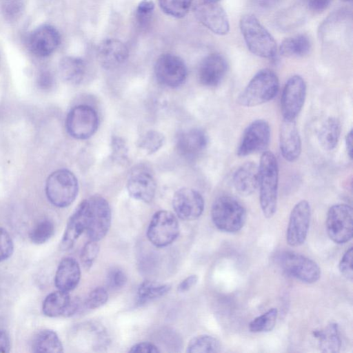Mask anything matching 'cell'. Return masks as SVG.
<instances>
[{
	"mask_svg": "<svg viewBox=\"0 0 353 353\" xmlns=\"http://www.w3.org/2000/svg\"><path fill=\"white\" fill-rule=\"evenodd\" d=\"M54 233L53 223L48 219L39 221L30 232L31 241L37 245L43 244L50 240Z\"/></svg>",
	"mask_w": 353,
	"mask_h": 353,
	"instance_id": "37",
	"label": "cell"
},
{
	"mask_svg": "<svg viewBox=\"0 0 353 353\" xmlns=\"http://www.w3.org/2000/svg\"><path fill=\"white\" fill-rule=\"evenodd\" d=\"M353 210L345 203L331 206L326 218V230L330 239L336 243L342 244L352 237Z\"/></svg>",
	"mask_w": 353,
	"mask_h": 353,
	"instance_id": "6",
	"label": "cell"
},
{
	"mask_svg": "<svg viewBox=\"0 0 353 353\" xmlns=\"http://www.w3.org/2000/svg\"><path fill=\"white\" fill-rule=\"evenodd\" d=\"M343 1H345V2H347V1H351L352 0H342Z\"/></svg>",
	"mask_w": 353,
	"mask_h": 353,
	"instance_id": "54",
	"label": "cell"
},
{
	"mask_svg": "<svg viewBox=\"0 0 353 353\" xmlns=\"http://www.w3.org/2000/svg\"><path fill=\"white\" fill-rule=\"evenodd\" d=\"M111 157L119 163H125L128 157V149L123 139L113 137L111 141Z\"/></svg>",
	"mask_w": 353,
	"mask_h": 353,
	"instance_id": "38",
	"label": "cell"
},
{
	"mask_svg": "<svg viewBox=\"0 0 353 353\" xmlns=\"http://www.w3.org/2000/svg\"><path fill=\"white\" fill-rule=\"evenodd\" d=\"M78 191L79 185L76 176L66 169L53 172L46 183L47 198L52 205L58 208L70 205L75 200Z\"/></svg>",
	"mask_w": 353,
	"mask_h": 353,
	"instance_id": "5",
	"label": "cell"
},
{
	"mask_svg": "<svg viewBox=\"0 0 353 353\" xmlns=\"http://www.w3.org/2000/svg\"><path fill=\"white\" fill-rule=\"evenodd\" d=\"M132 353H159L160 350L153 343L150 342H140L134 344L129 350Z\"/></svg>",
	"mask_w": 353,
	"mask_h": 353,
	"instance_id": "46",
	"label": "cell"
},
{
	"mask_svg": "<svg viewBox=\"0 0 353 353\" xmlns=\"http://www.w3.org/2000/svg\"><path fill=\"white\" fill-rule=\"evenodd\" d=\"M179 234V224L176 216L167 210L157 212L147 230L148 240L156 247L163 248L174 242Z\"/></svg>",
	"mask_w": 353,
	"mask_h": 353,
	"instance_id": "8",
	"label": "cell"
},
{
	"mask_svg": "<svg viewBox=\"0 0 353 353\" xmlns=\"http://www.w3.org/2000/svg\"><path fill=\"white\" fill-rule=\"evenodd\" d=\"M89 203L88 225L86 230L90 240L99 241L108 232L112 214L108 202L101 196L88 198Z\"/></svg>",
	"mask_w": 353,
	"mask_h": 353,
	"instance_id": "9",
	"label": "cell"
},
{
	"mask_svg": "<svg viewBox=\"0 0 353 353\" xmlns=\"http://www.w3.org/2000/svg\"><path fill=\"white\" fill-rule=\"evenodd\" d=\"M270 141V128L263 119L252 121L245 129L241 139L237 154L245 157L259 152H264Z\"/></svg>",
	"mask_w": 353,
	"mask_h": 353,
	"instance_id": "12",
	"label": "cell"
},
{
	"mask_svg": "<svg viewBox=\"0 0 353 353\" xmlns=\"http://www.w3.org/2000/svg\"><path fill=\"white\" fill-rule=\"evenodd\" d=\"M311 50V42L305 34H298L285 39L279 47L280 54L286 57H301Z\"/></svg>",
	"mask_w": 353,
	"mask_h": 353,
	"instance_id": "31",
	"label": "cell"
},
{
	"mask_svg": "<svg viewBox=\"0 0 353 353\" xmlns=\"http://www.w3.org/2000/svg\"><path fill=\"white\" fill-rule=\"evenodd\" d=\"M306 84L299 75H294L286 81L281 97L283 119L295 120L301 112L306 97Z\"/></svg>",
	"mask_w": 353,
	"mask_h": 353,
	"instance_id": "11",
	"label": "cell"
},
{
	"mask_svg": "<svg viewBox=\"0 0 353 353\" xmlns=\"http://www.w3.org/2000/svg\"><path fill=\"white\" fill-rule=\"evenodd\" d=\"M172 207L176 216L184 221H193L201 216L204 210V200L196 190L183 188L172 199Z\"/></svg>",
	"mask_w": 353,
	"mask_h": 353,
	"instance_id": "16",
	"label": "cell"
},
{
	"mask_svg": "<svg viewBox=\"0 0 353 353\" xmlns=\"http://www.w3.org/2000/svg\"><path fill=\"white\" fill-rule=\"evenodd\" d=\"M98 123L96 111L89 105H79L68 114L65 126L71 137L77 139H86L94 134Z\"/></svg>",
	"mask_w": 353,
	"mask_h": 353,
	"instance_id": "10",
	"label": "cell"
},
{
	"mask_svg": "<svg viewBox=\"0 0 353 353\" xmlns=\"http://www.w3.org/2000/svg\"><path fill=\"white\" fill-rule=\"evenodd\" d=\"M283 271L288 275L306 283H313L321 276V268L312 259L301 254L285 251L278 258Z\"/></svg>",
	"mask_w": 353,
	"mask_h": 353,
	"instance_id": "7",
	"label": "cell"
},
{
	"mask_svg": "<svg viewBox=\"0 0 353 353\" xmlns=\"http://www.w3.org/2000/svg\"><path fill=\"white\" fill-rule=\"evenodd\" d=\"M79 307L80 301L78 299H72L69 292L58 290L45 298L42 310L48 317L70 316L77 312Z\"/></svg>",
	"mask_w": 353,
	"mask_h": 353,
	"instance_id": "20",
	"label": "cell"
},
{
	"mask_svg": "<svg viewBox=\"0 0 353 353\" xmlns=\"http://www.w3.org/2000/svg\"><path fill=\"white\" fill-rule=\"evenodd\" d=\"M99 252V245L97 241L89 240L83 247L80 259L83 266L89 270L95 259H97Z\"/></svg>",
	"mask_w": 353,
	"mask_h": 353,
	"instance_id": "39",
	"label": "cell"
},
{
	"mask_svg": "<svg viewBox=\"0 0 353 353\" xmlns=\"http://www.w3.org/2000/svg\"><path fill=\"white\" fill-rule=\"evenodd\" d=\"M23 4L22 0H3L1 8L4 17L9 21H14L21 15Z\"/></svg>",
	"mask_w": 353,
	"mask_h": 353,
	"instance_id": "41",
	"label": "cell"
},
{
	"mask_svg": "<svg viewBox=\"0 0 353 353\" xmlns=\"http://www.w3.org/2000/svg\"><path fill=\"white\" fill-rule=\"evenodd\" d=\"M227 70L228 63L225 59L219 54H210L199 65V79L203 85L214 87L222 81Z\"/></svg>",
	"mask_w": 353,
	"mask_h": 353,
	"instance_id": "22",
	"label": "cell"
},
{
	"mask_svg": "<svg viewBox=\"0 0 353 353\" xmlns=\"http://www.w3.org/2000/svg\"><path fill=\"white\" fill-rule=\"evenodd\" d=\"M14 250V243L9 233L0 227V262L11 256Z\"/></svg>",
	"mask_w": 353,
	"mask_h": 353,
	"instance_id": "44",
	"label": "cell"
},
{
	"mask_svg": "<svg viewBox=\"0 0 353 353\" xmlns=\"http://www.w3.org/2000/svg\"><path fill=\"white\" fill-rule=\"evenodd\" d=\"M108 299V294L103 287H97L87 296L84 305L90 310L97 309L103 306Z\"/></svg>",
	"mask_w": 353,
	"mask_h": 353,
	"instance_id": "40",
	"label": "cell"
},
{
	"mask_svg": "<svg viewBox=\"0 0 353 353\" xmlns=\"http://www.w3.org/2000/svg\"><path fill=\"white\" fill-rule=\"evenodd\" d=\"M200 1H202L204 2H208V3H218V1L219 0H200Z\"/></svg>",
	"mask_w": 353,
	"mask_h": 353,
	"instance_id": "53",
	"label": "cell"
},
{
	"mask_svg": "<svg viewBox=\"0 0 353 353\" xmlns=\"http://www.w3.org/2000/svg\"><path fill=\"white\" fill-rule=\"evenodd\" d=\"M97 59L101 65L106 70L114 69L122 65L128 58L127 46L116 39H107L97 48Z\"/></svg>",
	"mask_w": 353,
	"mask_h": 353,
	"instance_id": "21",
	"label": "cell"
},
{
	"mask_svg": "<svg viewBox=\"0 0 353 353\" xmlns=\"http://www.w3.org/2000/svg\"><path fill=\"white\" fill-rule=\"evenodd\" d=\"M32 350L34 352H63V347L57 334L49 329L37 332L32 342Z\"/></svg>",
	"mask_w": 353,
	"mask_h": 353,
	"instance_id": "30",
	"label": "cell"
},
{
	"mask_svg": "<svg viewBox=\"0 0 353 353\" xmlns=\"http://www.w3.org/2000/svg\"><path fill=\"white\" fill-rule=\"evenodd\" d=\"M311 219V208L306 200L298 202L292 208L288 228L286 241L289 245H302L307 237Z\"/></svg>",
	"mask_w": 353,
	"mask_h": 353,
	"instance_id": "14",
	"label": "cell"
},
{
	"mask_svg": "<svg viewBox=\"0 0 353 353\" xmlns=\"http://www.w3.org/2000/svg\"><path fill=\"white\" fill-rule=\"evenodd\" d=\"M10 347V340L8 335L5 331L0 330V352H9Z\"/></svg>",
	"mask_w": 353,
	"mask_h": 353,
	"instance_id": "49",
	"label": "cell"
},
{
	"mask_svg": "<svg viewBox=\"0 0 353 353\" xmlns=\"http://www.w3.org/2000/svg\"><path fill=\"white\" fill-rule=\"evenodd\" d=\"M161 10L168 16L183 18L189 12L192 0H158Z\"/></svg>",
	"mask_w": 353,
	"mask_h": 353,
	"instance_id": "34",
	"label": "cell"
},
{
	"mask_svg": "<svg viewBox=\"0 0 353 353\" xmlns=\"http://www.w3.org/2000/svg\"><path fill=\"white\" fill-rule=\"evenodd\" d=\"M220 350L221 343L218 339L208 334H201L190 341L186 351L189 353H214Z\"/></svg>",
	"mask_w": 353,
	"mask_h": 353,
	"instance_id": "33",
	"label": "cell"
},
{
	"mask_svg": "<svg viewBox=\"0 0 353 353\" xmlns=\"http://www.w3.org/2000/svg\"><path fill=\"white\" fill-rule=\"evenodd\" d=\"M163 134L157 130H149L138 141L139 147L148 154L158 151L164 144Z\"/></svg>",
	"mask_w": 353,
	"mask_h": 353,
	"instance_id": "36",
	"label": "cell"
},
{
	"mask_svg": "<svg viewBox=\"0 0 353 353\" xmlns=\"http://www.w3.org/2000/svg\"><path fill=\"white\" fill-rule=\"evenodd\" d=\"M154 74L161 84L176 88L184 83L188 70L184 61L173 54H163L157 60L154 65Z\"/></svg>",
	"mask_w": 353,
	"mask_h": 353,
	"instance_id": "13",
	"label": "cell"
},
{
	"mask_svg": "<svg viewBox=\"0 0 353 353\" xmlns=\"http://www.w3.org/2000/svg\"><path fill=\"white\" fill-rule=\"evenodd\" d=\"M107 285L112 290L123 288L127 282L125 273L119 268H112L107 274Z\"/></svg>",
	"mask_w": 353,
	"mask_h": 353,
	"instance_id": "42",
	"label": "cell"
},
{
	"mask_svg": "<svg viewBox=\"0 0 353 353\" xmlns=\"http://www.w3.org/2000/svg\"><path fill=\"white\" fill-rule=\"evenodd\" d=\"M312 335L319 343V347L323 352H338L341 346V341L338 325L330 323L323 329L312 331Z\"/></svg>",
	"mask_w": 353,
	"mask_h": 353,
	"instance_id": "28",
	"label": "cell"
},
{
	"mask_svg": "<svg viewBox=\"0 0 353 353\" xmlns=\"http://www.w3.org/2000/svg\"><path fill=\"white\" fill-rule=\"evenodd\" d=\"M61 37L58 30L50 25L37 28L28 39V46L33 54L38 57H47L59 47Z\"/></svg>",
	"mask_w": 353,
	"mask_h": 353,
	"instance_id": "19",
	"label": "cell"
},
{
	"mask_svg": "<svg viewBox=\"0 0 353 353\" xmlns=\"http://www.w3.org/2000/svg\"><path fill=\"white\" fill-rule=\"evenodd\" d=\"M81 279L78 261L72 257H65L59 263L54 277V284L59 290L69 292L77 288Z\"/></svg>",
	"mask_w": 353,
	"mask_h": 353,
	"instance_id": "25",
	"label": "cell"
},
{
	"mask_svg": "<svg viewBox=\"0 0 353 353\" xmlns=\"http://www.w3.org/2000/svg\"><path fill=\"white\" fill-rule=\"evenodd\" d=\"M259 199L261 208L266 218L276 211L279 185V167L276 158L270 151H264L259 165Z\"/></svg>",
	"mask_w": 353,
	"mask_h": 353,
	"instance_id": "1",
	"label": "cell"
},
{
	"mask_svg": "<svg viewBox=\"0 0 353 353\" xmlns=\"http://www.w3.org/2000/svg\"><path fill=\"white\" fill-rule=\"evenodd\" d=\"M208 136L199 128L181 132L176 139L179 152L185 158L192 159L199 156L208 145Z\"/></svg>",
	"mask_w": 353,
	"mask_h": 353,
	"instance_id": "24",
	"label": "cell"
},
{
	"mask_svg": "<svg viewBox=\"0 0 353 353\" xmlns=\"http://www.w3.org/2000/svg\"><path fill=\"white\" fill-rule=\"evenodd\" d=\"M198 281V276L192 274L184 279L178 285L177 290L179 292H185L194 287Z\"/></svg>",
	"mask_w": 353,
	"mask_h": 353,
	"instance_id": "47",
	"label": "cell"
},
{
	"mask_svg": "<svg viewBox=\"0 0 353 353\" xmlns=\"http://www.w3.org/2000/svg\"><path fill=\"white\" fill-rule=\"evenodd\" d=\"M89 203L88 199L82 201L70 216L60 242L62 250H68L73 247L79 237L85 231L88 225Z\"/></svg>",
	"mask_w": 353,
	"mask_h": 353,
	"instance_id": "18",
	"label": "cell"
},
{
	"mask_svg": "<svg viewBox=\"0 0 353 353\" xmlns=\"http://www.w3.org/2000/svg\"><path fill=\"white\" fill-rule=\"evenodd\" d=\"M211 217L217 229L225 232H236L244 225L247 214L243 204L230 195L219 196L213 203Z\"/></svg>",
	"mask_w": 353,
	"mask_h": 353,
	"instance_id": "4",
	"label": "cell"
},
{
	"mask_svg": "<svg viewBox=\"0 0 353 353\" xmlns=\"http://www.w3.org/2000/svg\"><path fill=\"white\" fill-rule=\"evenodd\" d=\"M257 5L264 9H270L276 6L281 0H255Z\"/></svg>",
	"mask_w": 353,
	"mask_h": 353,
	"instance_id": "51",
	"label": "cell"
},
{
	"mask_svg": "<svg viewBox=\"0 0 353 353\" xmlns=\"http://www.w3.org/2000/svg\"><path fill=\"white\" fill-rule=\"evenodd\" d=\"M352 140H353V133L352 130H350V132L346 134L345 137V147L347 153L350 159L352 158Z\"/></svg>",
	"mask_w": 353,
	"mask_h": 353,
	"instance_id": "52",
	"label": "cell"
},
{
	"mask_svg": "<svg viewBox=\"0 0 353 353\" xmlns=\"http://www.w3.org/2000/svg\"><path fill=\"white\" fill-rule=\"evenodd\" d=\"M196 19L205 27L218 35H225L230 30L229 20L223 8L217 3L199 1L194 6Z\"/></svg>",
	"mask_w": 353,
	"mask_h": 353,
	"instance_id": "15",
	"label": "cell"
},
{
	"mask_svg": "<svg viewBox=\"0 0 353 353\" xmlns=\"http://www.w3.org/2000/svg\"><path fill=\"white\" fill-rule=\"evenodd\" d=\"M259 165L248 161L241 165L235 171L232 177L233 185L242 196H249L259 188Z\"/></svg>",
	"mask_w": 353,
	"mask_h": 353,
	"instance_id": "26",
	"label": "cell"
},
{
	"mask_svg": "<svg viewBox=\"0 0 353 353\" xmlns=\"http://www.w3.org/2000/svg\"><path fill=\"white\" fill-rule=\"evenodd\" d=\"M341 132L340 121L334 117H327L323 122L318 132L319 145L325 150H332L339 143Z\"/></svg>",
	"mask_w": 353,
	"mask_h": 353,
	"instance_id": "27",
	"label": "cell"
},
{
	"mask_svg": "<svg viewBox=\"0 0 353 353\" xmlns=\"http://www.w3.org/2000/svg\"><path fill=\"white\" fill-rule=\"evenodd\" d=\"M171 289V285L152 281H145L137 290V302L145 304L165 295Z\"/></svg>",
	"mask_w": 353,
	"mask_h": 353,
	"instance_id": "32",
	"label": "cell"
},
{
	"mask_svg": "<svg viewBox=\"0 0 353 353\" xmlns=\"http://www.w3.org/2000/svg\"><path fill=\"white\" fill-rule=\"evenodd\" d=\"M239 27L248 49L254 55L263 58H274L276 54V43L253 14L241 17Z\"/></svg>",
	"mask_w": 353,
	"mask_h": 353,
	"instance_id": "3",
	"label": "cell"
},
{
	"mask_svg": "<svg viewBox=\"0 0 353 353\" xmlns=\"http://www.w3.org/2000/svg\"><path fill=\"white\" fill-rule=\"evenodd\" d=\"M332 0H307L308 8L314 12H321L325 10Z\"/></svg>",
	"mask_w": 353,
	"mask_h": 353,
	"instance_id": "48",
	"label": "cell"
},
{
	"mask_svg": "<svg viewBox=\"0 0 353 353\" xmlns=\"http://www.w3.org/2000/svg\"><path fill=\"white\" fill-rule=\"evenodd\" d=\"M156 181L151 172L143 166L134 168L127 182L129 194L134 199L151 202L156 192Z\"/></svg>",
	"mask_w": 353,
	"mask_h": 353,
	"instance_id": "17",
	"label": "cell"
},
{
	"mask_svg": "<svg viewBox=\"0 0 353 353\" xmlns=\"http://www.w3.org/2000/svg\"><path fill=\"white\" fill-rule=\"evenodd\" d=\"M38 82L39 86L43 88H49L52 83V78L48 72H42L39 77Z\"/></svg>",
	"mask_w": 353,
	"mask_h": 353,
	"instance_id": "50",
	"label": "cell"
},
{
	"mask_svg": "<svg viewBox=\"0 0 353 353\" xmlns=\"http://www.w3.org/2000/svg\"><path fill=\"white\" fill-rule=\"evenodd\" d=\"M352 255L353 248L350 247L344 253L339 265V271L341 274L350 281H352L353 279Z\"/></svg>",
	"mask_w": 353,
	"mask_h": 353,
	"instance_id": "45",
	"label": "cell"
},
{
	"mask_svg": "<svg viewBox=\"0 0 353 353\" xmlns=\"http://www.w3.org/2000/svg\"><path fill=\"white\" fill-rule=\"evenodd\" d=\"M279 147L283 159L289 162L296 161L301 152V139L295 120L283 119L279 134Z\"/></svg>",
	"mask_w": 353,
	"mask_h": 353,
	"instance_id": "23",
	"label": "cell"
},
{
	"mask_svg": "<svg viewBox=\"0 0 353 353\" xmlns=\"http://www.w3.org/2000/svg\"><path fill=\"white\" fill-rule=\"evenodd\" d=\"M277 314L278 311L276 308L268 310L250 323L249 330L254 333L271 331L276 324Z\"/></svg>",
	"mask_w": 353,
	"mask_h": 353,
	"instance_id": "35",
	"label": "cell"
},
{
	"mask_svg": "<svg viewBox=\"0 0 353 353\" xmlns=\"http://www.w3.org/2000/svg\"><path fill=\"white\" fill-rule=\"evenodd\" d=\"M279 88V81L274 72L268 68L259 70L249 81L237 98L243 107H254L273 99Z\"/></svg>",
	"mask_w": 353,
	"mask_h": 353,
	"instance_id": "2",
	"label": "cell"
},
{
	"mask_svg": "<svg viewBox=\"0 0 353 353\" xmlns=\"http://www.w3.org/2000/svg\"><path fill=\"white\" fill-rule=\"evenodd\" d=\"M59 73L61 78L70 84H79L83 80L85 65L84 61L74 57H65L59 63Z\"/></svg>",
	"mask_w": 353,
	"mask_h": 353,
	"instance_id": "29",
	"label": "cell"
},
{
	"mask_svg": "<svg viewBox=\"0 0 353 353\" xmlns=\"http://www.w3.org/2000/svg\"><path fill=\"white\" fill-rule=\"evenodd\" d=\"M154 9V3L152 0H142L139 2L136 10L137 20L144 26L149 21Z\"/></svg>",
	"mask_w": 353,
	"mask_h": 353,
	"instance_id": "43",
	"label": "cell"
}]
</instances>
